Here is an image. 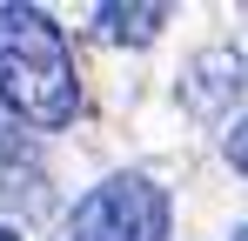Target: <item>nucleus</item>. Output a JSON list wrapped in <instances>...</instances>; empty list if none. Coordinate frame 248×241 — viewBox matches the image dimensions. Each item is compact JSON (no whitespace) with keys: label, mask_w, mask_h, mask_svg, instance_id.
Wrapping results in <instances>:
<instances>
[{"label":"nucleus","mask_w":248,"mask_h":241,"mask_svg":"<svg viewBox=\"0 0 248 241\" xmlns=\"http://www.w3.org/2000/svg\"><path fill=\"white\" fill-rule=\"evenodd\" d=\"M0 101L34 127H67L81 107L74 47L41 7H0Z\"/></svg>","instance_id":"1"},{"label":"nucleus","mask_w":248,"mask_h":241,"mask_svg":"<svg viewBox=\"0 0 248 241\" xmlns=\"http://www.w3.org/2000/svg\"><path fill=\"white\" fill-rule=\"evenodd\" d=\"M67 241H168V195L148 174H114L74 208Z\"/></svg>","instance_id":"2"},{"label":"nucleus","mask_w":248,"mask_h":241,"mask_svg":"<svg viewBox=\"0 0 248 241\" xmlns=\"http://www.w3.org/2000/svg\"><path fill=\"white\" fill-rule=\"evenodd\" d=\"M242 87H248V54H235V47H208V54L188 60V74H181V101H188V114L221 120L235 101H242Z\"/></svg>","instance_id":"3"},{"label":"nucleus","mask_w":248,"mask_h":241,"mask_svg":"<svg viewBox=\"0 0 248 241\" xmlns=\"http://www.w3.org/2000/svg\"><path fill=\"white\" fill-rule=\"evenodd\" d=\"M161 20H168V7H155V0H141V7L108 0V7H101V34L121 40V47H148V40L161 34Z\"/></svg>","instance_id":"4"},{"label":"nucleus","mask_w":248,"mask_h":241,"mask_svg":"<svg viewBox=\"0 0 248 241\" xmlns=\"http://www.w3.org/2000/svg\"><path fill=\"white\" fill-rule=\"evenodd\" d=\"M228 167H242V174H248V114L235 120V134H228Z\"/></svg>","instance_id":"5"},{"label":"nucleus","mask_w":248,"mask_h":241,"mask_svg":"<svg viewBox=\"0 0 248 241\" xmlns=\"http://www.w3.org/2000/svg\"><path fill=\"white\" fill-rule=\"evenodd\" d=\"M14 141V114H7V101H0V148Z\"/></svg>","instance_id":"6"},{"label":"nucleus","mask_w":248,"mask_h":241,"mask_svg":"<svg viewBox=\"0 0 248 241\" xmlns=\"http://www.w3.org/2000/svg\"><path fill=\"white\" fill-rule=\"evenodd\" d=\"M0 241H20V235H14V228H0Z\"/></svg>","instance_id":"7"},{"label":"nucleus","mask_w":248,"mask_h":241,"mask_svg":"<svg viewBox=\"0 0 248 241\" xmlns=\"http://www.w3.org/2000/svg\"><path fill=\"white\" fill-rule=\"evenodd\" d=\"M235 241H248V228H242V235H235Z\"/></svg>","instance_id":"8"}]
</instances>
